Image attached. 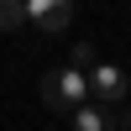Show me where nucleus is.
<instances>
[{
  "label": "nucleus",
  "mask_w": 131,
  "mask_h": 131,
  "mask_svg": "<svg viewBox=\"0 0 131 131\" xmlns=\"http://www.w3.org/2000/svg\"><path fill=\"white\" fill-rule=\"evenodd\" d=\"M126 89H131V79L115 68V63H94L89 68V100L94 105H121Z\"/></svg>",
  "instance_id": "f03ea898"
},
{
  "label": "nucleus",
  "mask_w": 131,
  "mask_h": 131,
  "mask_svg": "<svg viewBox=\"0 0 131 131\" xmlns=\"http://www.w3.org/2000/svg\"><path fill=\"white\" fill-rule=\"evenodd\" d=\"M68 121H73V131H115L110 105H94V100H84L79 110H68Z\"/></svg>",
  "instance_id": "20e7f679"
},
{
  "label": "nucleus",
  "mask_w": 131,
  "mask_h": 131,
  "mask_svg": "<svg viewBox=\"0 0 131 131\" xmlns=\"http://www.w3.org/2000/svg\"><path fill=\"white\" fill-rule=\"evenodd\" d=\"M115 126H121V131H131V110H126V115H115Z\"/></svg>",
  "instance_id": "0eeeda50"
},
{
  "label": "nucleus",
  "mask_w": 131,
  "mask_h": 131,
  "mask_svg": "<svg viewBox=\"0 0 131 131\" xmlns=\"http://www.w3.org/2000/svg\"><path fill=\"white\" fill-rule=\"evenodd\" d=\"M16 26H26V5L21 0H0V31H16Z\"/></svg>",
  "instance_id": "39448f33"
},
{
  "label": "nucleus",
  "mask_w": 131,
  "mask_h": 131,
  "mask_svg": "<svg viewBox=\"0 0 131 131\" xmlns=\"http://www.w3.org/2000/svg\"><path fill=\"white\" fill-rule=\"evenodd\" d=\"M68 68H79V73L94 68V47H89V42H73V63H68Z\"/></svg>",
  "instance_id": "423d86ee"
},
{
  "label": "nucleus",
  "mask_w": 131,
  "mask_h": 131,
  "mask_svg": "<svg viewBox=\"0 0 131 131\" xmlns=\"http://www.w3.org/2000/svg\"><path fill=\"white\" fill-rule=\"evenodd\" d=\"M42 100L52 105V110H79L84 100H89V73H79V68H58V73H47L42 79Z\"/></svg>",
  "instance_id": "f257e3e1"
},
{
  "label": "nucleus",
  "mask_w": 131,
  "mask_h": 131,
  "mask_svg": "<svg viewBox=\"0 0 131 131\" xmlns=\"http://www.w3.org/2000/svg\"><path fill=\"white\" fill-rule=\"evenodd\" d=\"M26 5V21L42 31H68L73 26V0H21Z\"/></svg>",
  "instance_id": "7ed1b4c3"
}]
</instances>
